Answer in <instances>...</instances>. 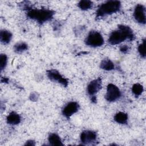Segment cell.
Here are the masks:
<instances>
[{"instance_id":"5","label":"cell","mask_w":146,"mask_h":146,"mask_svg":"<svg viewBox=\"0 0 146 146\" xmlns=\"http://www.w3.org/2000/svg\"><path fill=\"white\" fill-rule=\"evenodd\" d=\"M120 96L121 92L119 88L116 85L110 83L107 86L105 98L108 102H115L119 99Z\"/></svg>"},{"instance_id":"21","label":"cell","mask_w":146,"mask_h":146,"mask_svg":"<svg viewBox=\"0 0 146 146\" xmlns=\"http://www.w3.org/2000/svg\"><path fill=\"white\" fill-rule=\"evenodd\" d=\"M128 47L127 45H123L120 47V50L123 53H125L128 51Z\"/></svg>"},{"instance_id":"16","label":"cell","mask_w":146,"mask_h":146,"mask_svg":"<svg viewBox=\"0 0 146 146\" xmlns=\"http://www.w3.org/2000/svg\"><path fill=\"white\" fill-rule=\"evenodd\" d=\"M93 5L92 2L88 0L80 1L78 4V7L82 10H87L92 8Z\"/></svg>"},{"instance_id":"9","label":"cell","mask_w":146,"mask_h":146,"mask_svg":"<svg viewBox=\"0 0 146 146\" xmlns=\"http://www.w3.org/2000/svg\"><path fill=\"white\" fill-rule=\"evenodd\" d=\"M79 108V104L76 102L68 103L63 108L62 113L67 118H69L73 114L76 113Z\"/></svg>"},{"instance_id":"13","label":"cell","mask_w":146,"mask_h":146,"mask_svg":"<svg viewBox=\"0 0 146 146\" xmlns=\"http://www.w3.org/2000/svg\"><path fill=\"white\" fill-rule=\"evenodd\" d=\"M128 115L123 112H119L114 116L115 121L121 124H125L128 121Z\"/></svg>"},{"instance_id":"1","label":"cell","mask_w":146,"mask_h":146,"mask_svg":"<svg viewBox=\"0 0 146 146\" xmlns=\"http://www.w3.org/2000/svg\"><path fill=\"white\" fill-rule=\"evenodd\" d=\"M134 38V34L129 27L125 25H119L118 29L110 34L108 41L111 44L116 45L127 39L132 40Z\"/></svg>"},{"instance_id":"15","label":"cell","mask_w":146,"mask_h":146,"mask_svg":"<svg viewBox=\"0 0 146 146\" xmlns=\"http://www.w3.org/2000/svg\"><path fill=\"white\" fill-rule=\"evenodd\" d=\"M100 67L106 71H111L115 67L113 63L109 59H104L100 63Z\"/></svg>"},{"instance_id":"4","label":"cell","mask_w":146,"mask_h":146,"mask_svg":"<svg viewBox=\"0 0 146 146\" xmlns=\"http://www.w3.org/2000/svg\"><path fill=\"white\" fill-rule=\"evenodd\" d=\"M84 42L88 46L97 47L103 44L104 39L100 33L95 30H91L89 32Z\"/></svg>"},{"instance_id":"6","label":"cell","mask_w":146,"mask_h":146,"mask_svg":"<svg viewBox=\"0 0 146 146\" xmlns=\"http://www.w3.org/2000/svg\"><path fill=\"white\" fill-rule=\"evenodd\" d=\"M145 7L144 5L141 4L137 5L133 12V17L136 22L141 24H145Z\"/></svg>"},{"instance_id":"19","label":"cell","mask_w":146,"mask_h":146,"mask_svg":"<svg viewBox=\"0 0 146 146\" xmlns=\"http://www.w3.org/2000/svg\"><path fill=\"white\" fill-rule=\"evenodd\" d=\"M138 52L139 53V54L140 55V56L143 58H145V39H144L143 40V42L141 43H140L139 46H138Z\"/></svg>"},{"instance_id":"20","label":"cell","mask_w":146,"mask_h":146,"mask_svg":"<svg viewBox=\"0 0 146 146\" xmlns=\"http://www.w3.org/2000/svg\"><path fill=\"white\" fill-rule=\"evenodd\" d=\"M7 56L5 54H1L0 55V68L1 70H3L6 64H7Z\"/></svg>"},{"instance_id":"12","label":"cell","mask_w":146,"mask_h":146,"mask_svg":"<svg viewBox=\"0 0 146 146\" xmlns=\"http://www.w3.org/2000/svg\"><path fill=\"white\" fill-rule=\"evenodd\" d=\"M12 38V34L6 30H2L0 32V40L1 42L6 44L9 43Z\"/></svg>"},{"instance_id":"22","label":"cell","mask_w":146,"mask_h":146,"mask_svg":"<svg viewBox=\"0 0 146 146\" xmlns=\"http://www.w3.org/2000/svg\"><path fill=\"white\" fill-rule=\"evenodd\" d=\"M25 145H35V141L33 140H28L26 141Z\"/></svg>"},{"instance_id":"10","label":"cell","mask_w":146,"mask_h":146,"mask_svg":"<svg viewBox=\"0 0 146 146\" xmlns=\"http://www.w3.org/2000/svg\"><path fill=\"white\" fill-rule=\"evenodd\" d=\"M102 83L100 78H98L90 82L87 87V91L89 95L93 96L102 88Z\"/></svg>"},{"instance_id":"2","label":"cell","mask_w":146,"mask_h":146,"mask_svg":"<svg viewBox=\"0 0 146 146\" xmlns=\"http://www.w3.org/2000/svg\"><path fill=\"white\" fill-rule=\"evenodd\" d=\"M54 14V11L46 9H30L27 12V17L36 21L39 23H43L51 20Z\"/></svg>"},{"instance_id":"8","label":"cell","mask_w":146,"mask_h":146,"mask_svg":"<svg viewBox=\"0 0 146 146\" xmlns=\"http://www.w3.org/2000/svg\"><path fill=\"white\" fill-rule=\"evenodd\" d=\"M80 141L84 144H90L96 141L97 139L96 133L94 131H84L80 135Z\"/></svg>"},{"instance_id":"11","label":"cell","mask_w":146,"mask_h":146,"mask_svg":"<svg viewBox=\"0 0 146 146\" xmlns=\"http://www.w3.org/2000/svg\"><path fill=\"white\" fill-rule=\"evenodd\" d=\"M21 120L20 115L14 111L10 112L6 118L7 123L10 125H17L21 122Z\"/></svg>"},{"instance_id":"3","label":"cell","mask_w":146,"mask_h":146,"mask_svg":"<svg viewBox=\"0 0 146 146\" xmlns=\"http://www.w3.org/2000/svg\"><path fill=\"white\" fill-rule=\"evenodd\" d=\"M121 3L119 1H108L102 3L96 11L97 17H103L119 11Z\"/></svg>"},{"instance_id":"17","label":"cell","mask_w":146,"mask_h":146,"mask_svg":"<svg viewBox=\"0 0 146 146\" xmlns=\"http://www.w3.org/2000/svg\"><path fill=\"white\" fill-rule=\"evenodd\" d=\"M28 48L27 44L25 42H19L14 46V50L17 53H22Z\"/></svg>"},{"instance_id":"7","label":"cell","mask_w":146,"mask_h":146,"mask_svg":"<svg viewBox=\"0 0 146 146\" xmlns=\"http://www.w3.org/2000/svg\"><path fill=\"white\" fill-rule=\"evenodd\" d=\"M48 78L52 81L57 82L67 87L68 85V80L64 78L58 71L55 70H50L47 71Z\"/></svg>"},{"instance_id":"14","label":"cell","mask_w":146,"mask_h":146,"mask_svg":"<svg viewBox=\"0 0 146 146\" xmlns=\"http://www.w3.org/2000/svg\"><path fill=\"white\" fill-rule=\"evenodd\" d=\"M48 140L51 145H62L63 143L59 136L55 133H52L48 136Z\"/></svg>"},{"instance_id":"18","label":"cell","mask_w":146,"mask_h":146,"mask_svg":"<svg viewBox=\"0 0 146 146\" xmlns=\"http://www.w3.org/2000/svg\"><path fill=\"white\" fill-rule=\"evenodd\" d=\"M143 86L139 83H135L132 87V92L136 96H140L143 92Z\"/></svg>"}]
</instances>
